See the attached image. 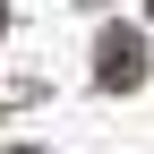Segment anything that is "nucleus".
<instances>
[{
	"mask_svg": "<svg viewBox=\"0 0 154 154\" xmlns=\"http://www.w3.org/2000/svg\"><path fill=\"white\" fill-rule=\"evenodd\" d=\"M94 77H103V86H137V77H146V43H137V26H111L103 43H94Z\"/></svg>",
	"mask_w": 154,
	"mask_h": 154,
	"instance_id": "1",
	"label": "nucleus"
},
{
	"mask_svg": "<svg viewBox=\"0 0 154 154\" xmlns=\"http://www.w3.org/2000/svg\"><path fill=\"white\" fill-rule=\"evenodd\" d=\"M146 17H154V0H146Z\"/></svg>",
	"mask_w": 154,
	"mask_h": 154,
	"instance_id": "2",
	"label": "nucleus"
}]
</instances>
